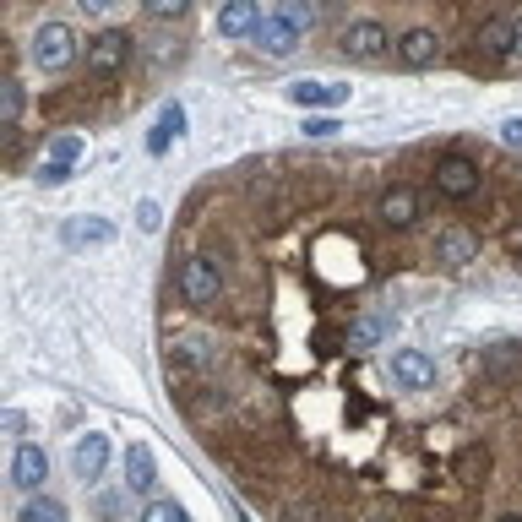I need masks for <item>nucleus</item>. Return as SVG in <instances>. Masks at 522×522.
Masks as SVG:
<instances>
[{
    "mask_svg": "<svg viewBox=\"0 0 522 522\" xmlns=\"http://www.w3.org/2000/svg\"><path fill=\"white\" fill-rule=\"evenodd\" d=\"M512 60H522V22H517V49H512Z\"/></svg>",
    "mask_w": 522,
    "mask_h": 522,
    "instance_id": "nucleus-34",
    "label": "nucleus"
},
{
    "mask_svg": "<svg viewBox=\"0 0 522 522\" xmlns=\"http://www.w3.org/2000/svg\"><path fill=\"white\" fill-rule=\"evenodd\" d=\"M392 381L397 387H430L435 381V359L425 348H397L392 354Z\"/></svg>",
    "mask_w": 522,
    "mask_h": 522,
    "instance_id": "nucleus-9",
    "label": "nucleus"
},
{
    "mask_svg": "<svg viewBox=\"0 0 522 522\" xmlns=\"http://www.w3.org/2000/svg\"><path fill=\"white\" fill-rule=\"evenodd\" d=\"M0 109H6V131H17V120H22V82L17 77L0 87Z\"/></svg>",
    "mask_w": 522,
    "mask_h": 522,
    "instance_id": "nucleus-23",
    "label": "nucleus"
},
{
    "mask_svg": "<svg viewBox=\"0 0 522 522\" xmlns=\"http://www.w3.org/2000/svg\"><path fill=\"white\" fill-rule=\"evenodd\" d=\"M71 55H77V39H71V28H66V22H44V28L33 33V60H39L44 71L66 66Z\"/></svg>",
    "mask_w": 522,
    "mask_h": 522,
    "instance_id": "nucleus-7",
    "label": "nucleus"
},
{
    "mask_svg": "<svg viewBox=\"0 0 522 522\" xmlns=\"http://www.w3.org/2000/svg\"><path fill=\"white\" fill-rule=\"evenodd\" d=\"M381 338H387V327H381V321H376V316H365V321H354V327H348V332H343V343H348V348H376Z\"/></svg>",
    "mask_w": 522,
    "mask_h": 522,
    "instance_id": "nucleus-20",
    "label": "nucleus"
},
{
    "mask_svg": "<svg viewBox=\"0 0 522 522\" xmlns=\"http://www.w3.org/2000/svg\"><path fill=\"white\" fill-rule=\"evenodd\" d=\"M202 370H207L202 343H169V381H196Z\"/></svg>",
    "mask_w": 522,
    "mask_h": 522,
    "instance_id": "nucleus-16",
    "label": "nucleus"
},
{
    "mask_svg": "<svg viewBox=\"0 0 522 522\" xmlns=\"http://www.w3.org/2000/svg\"><path fill=\"white\" fill-rule=\"evenodd\" d=\"M180 300L191 310H213L223 300V272L213 256H185L180 261Z\"/></svg>",
    "mask_w": 522,
    "mask_h": 522,
    "instance_id": "nucleus-1",
    "label": "nucleus"
},
{
    "mask_svg": "<svg viewBox=\"0 0 522 522\" xmlns=\"http://www.w3.org/2000/svg\"><path fill=\"white\" fill-rule=\"evenodd\" d=\"M435 261H446V267H468V261H479V240L468 229H441V234H435Z\"/></svg>",
    "mask_w": 522,
    "mask_h": 522,
    "instance_id": "nucleus-13",
    "label": "nucleus"
},
{
    "mask_svg": "<svg viewBox=\"0 0 522 522\" xmlns=\"http://www.w3.org/2000/svg\"><path fill=\"white\" fill-rule=\"evenodd\" d=\"M435 55H441V39H435L430 28H408L403 39H397V60H403L408 71H425V66H435Z\"/></svg>",
    "mask_w": 522,
    "mask_h": 522,
    "instance_id": "nucleus-11",
    "label": "nucleus"
},
{
    "mask_svg": "<svg viewBox=\"0 0 522 522\" xmlns=\"http://www.w3.org/2000/svg\"><path fill=\"white\" fill-rule=\"evenodd\" d=\"M484 468H490V452H484V446H463V452H457V463H452V474L463 479V484H479Z\"/></svg>",
    "mask_w": 522,
    "mask_h": 522,
    "instance_id": "nucleus-19",
    "label": "nucleus"
},
{
    "mask_svg": "<svg viewBox=\"0 0 522 522\" xmlns=\"http://www.w3.org/2000/svg\"><path fill=\"white\" fill-rule=\"evenodd\" d=\"M289 98L300 109H338L343 98H348V87H338V82H294Z\"/></svg>",
    "mask_w": 522,
    "mask_h": 522,
    "instance_id": "nucleus-15",
    "label": "nucleus"
},
{
    "mask_svg": "<svg viewBox=\"0 0 522 522\" xmlns=\"http://www.w3.org/2000/svg\"><path fill=\"white\" fill-rule=\"evenodd\" d=\"M71 245H104L109 240V223L104 218H82V223H71Z\"/></svg>",
    "mask_w": 522,
    "mask_h": 522,
    "instance_id": "nucleus-21",
    "label": "nucleus"
},
{
    "mask_svg": "<svg viewBox=\"0 0 522 522\" xmlns=\"http://www.w3.org/2000/svg\"><path fill=\"white\" fill-rule=\"evenodd\" d=\"M512 49H517V22H506V17L479 22V33H474V60L495 66V60H512Z\"/></svg>",
    "mask_w": 522,
    "mask_h": 522,
    "instance_id": "nucleus-5",
    "label": "nucleus"
},
{
    "mask_svg": "<svg viewBox=\"0 0 522 522\" xmlns=\"http://www.w3.org/2000/svg\"><path fill=\"white\" fill-rule=\"evenodd\" d=\"M77 6H82V11H109L115 0H77Z\"/></svg>",
    "mask_w": 522,
    "mask_h": 522,
    "instance_id": "nucleus-32",
    "label": "nucleus"
},
{
    "mask_svg": "<svg viewBox=\"0 0 522 522\" xmlns=\"http://www.w3.org/2000/svg\"><path fill=\"white\" fill-rule=\"evenodd\" d=\"M39 180L44 185H66L71 180V158H49V164L39 169Z\"/></svg>",
    "mask_w": 522,
    "mask_h": 522,
    "instance_id": "nucleus-27",
    "label": "nucleus"
},
{
    "mask_svg": "<svg viewBox=\"0 0 522 522\" xmlns=\"http://www.w3.org/2000/svg\"><path fill=\"white\" fill-rule=\"evenodd\" d=\"M512 256H522V229H512Z\"/></svg>",
    "mask_w": 522,
    "mask_h": 522,
    "instance_id": "nucleus-33",
    "label": "nucleus"
},
{
    "mask_svg": "<svg viewBox=\"0 0 522 522\" xmlns=\"http://www.w3.org/2000/svg\"><path fill=\"white\" fill-rule=\"evenodd\" d=\"M104 463H109V441L87 430L82 441H77V452H71V468H77V479H82V484H93L98 474H104Z\"/></svg>",
    "mask_w": 522,
    "mask_h": 522,
    "instance_id": "nucleus-14",
    "label": "nucleus"
},
{
    "mask_svg": "<svg viewBox=\"0 0 522 522\" xmlns=\"http://www.w3.org/2000/svg\"><path fill=\"white\" fill-rule=\"evenodd\" d=\"M126 60H131V33L109 28V33H98V39H87V77L109 82L126 71Z\"/></svg>",
    "mask_w": 522,
    "mask_h": 522,
    "instance_id": "nucleus-2",
    "label": "nucleus"
},
{
    "mask_svg": "<svg viewBox=\"0 0 522 522\" xmlns=\"http://www.w3.org/2000/svg\"><path fill=\"white\" fill-rule=\"evenodd\" d=\"M261 28V0H223L218 11V33L223 39H245V33Z\"/></svg>",
    "mask_w": 522,
    "mask_h": 522,
    "instance_id": "nucleus-12",
    "label": "nucleus"
},
{
    "mask_svg": "<svg viewBox=\"0 0 522 522\" xmlns=\"http://www.w3.org/2000/svg\"><path fill=\"white\" fill-rule=\"evenodd\" d=\"M142 522H185V512H180V506H174V501H147Z\"/></svg>",
    "mask_w": 522,
    "mask_h": 522,
    "instance_id": "nucleus-26",
    "label": "nucleus"
},
{
    "mask_svg": "<svg viewBox=\"0 0 522 522\" xmlns=\"http://www.w3.org/2000/svg\"><path fill=\"white\" fill-rule=\"evenodd\" d=\"M22 522H66V506L44 495V501H28V506H22Z\"/></svg>",
    "mask_w": 522,
    "mask_h": 522,
    "instance_id": "nucleus-22",
    "label": "nucleus"
},
{
    "mask_svg": "<svg viewBox=\"0 0 522 522\" xmlns=\"http://www.w3.org/2000/svg\"><path fill=\"white\" fill-rule=\"evenodd\" d=\"M180 131H185V109H180V104H169L164 115H158V126L147 131V153H164V147H169Z\"/></svg>",
    "mask_w": 522,
    "mask_h": 522,
    "instance_id": "nucleus-18",
    "label": "nucleus"
},
{
    "mask_svg": "<svg viewBox=\"0 0 522 522\" xmlns=\"http://www.w3.org/2000/svg\"><path fill=\"white\" fill-rule=\"evenodd\" d=\"M376 218L387 223V229H414V223L425 218V202H419V191H408V185H387L376 202Z\"/></svg>",
    "mask_w": 522,
    "mask_h": 522,
    "instance_id": "nucleus-4",
    "label": "nucleus"
},
{
    "mask_svg": "<svg viewBox=\"0 0 522 522\" xmlns=\"http://www.w3.org/2000/svg\"><path fill=\"white\" fill-rule=\"evenodd\" d=\"M44 479H49V457H44V446H17V457H11V484L17 490H44Z\"/></svg>",
    "mask_w": 522,
    "mask_h": 522,
    "instance_id": "nucleus-10",
    "label": "nucleus"
},
{
    "mask_svg": "<svg viewBox=\"0 0 522 522\" xmlns=\"http://www.w3.org/2000/svg\"><path fill=\"white\" fill-rule=\"evenodd\" d=\"M501 142H506V147H522V115L501 120Z\"/></svg>",
    "mask_w": 522,
    "mask_h": 522,
    "instance_id": "nucleus-28",
    "label": "nucleus"
},
{
    "mask_svg": "<svg viewBox=\"0 0 522 522\" xmlns=\"http://www.w3.org/2000/svg\"><path fill=\"white\" fill-rule=\"evenodd\" d=\"M517 359H522V354H517V348H512V343H495V348H490V354H484V370H495V376H506V370H512V365H517Z\"/></svg>",
    "mask_w": 522,
    "mask_h": 522,
    "instance_id": "nucleus-24",
    "label": "nucleus"
},
{
    "mask_svg": "<svg viewBox=\"0 0 522 522\" xmlns=\"http://www.w3.org/2000/svg\"><path fill=\"white\" fill-rule=\"evenodd\" d=\"M387 44H392V33L381 28V22H370V17L343 28V55L348 60H381V55H387Z\"/></svg>",
    "mask_w": 522,
    "mask_h": 522,
    "instance_id": "nucleus-6",
    "label": "nucleus"
},
{
    "mask_svg": "<svg viewBox=\"0 0 522 522\" xmlns=\"http://www.w3.org/2000/svg\"><path fill=\"white\" fill-rule=\"evenodd\" d=\"M126 484L136 495H153L158 474H153V452H147V446H131V452H126Z\"/></svg>",
    "mask_w": 522,
    "mask_h": 522,
    "instance_id": "nucleus-17",
    "label": "nucleus"
},
{
    "mask_svg": "<svg viewBox=\"0 0 522 522\" xmlns=\"http://www.w3.org/2000/svg\"><path fill=\"white\" fill-rule=\"evenodd\" d=\"M283 11H289V17H294V22H300V28H310V17H316V11H310V6H305V0H289V6H283Z\"/></svg>",
    "mask_w": 522,
    "mask_h": 522,
    "instance_id": "nucleus-31",
    "label": "nucleus"
},
{
    "mask_svg": "<svg viewBox=\"0 0 522 522\" xmlns=\"http://www.w3.org/2000/svg\"><path fill=\"white\" fill-rule=\"evenodd\" d=\"M136 223H142V229L153 234V229H158V223H164V218H158V207H153V202H142V207H136Z\"/></svg>",
    "mask_w": 522,
    "mask_h": 522,
    "instance_id": "nucleus-30",
    "label": "nucleus"
},
{
    "mask_svg": "<svg viewBox=\"0 0 522 522\" xmlns=\"http://www.w3.org/2000/svg\"><path fill=\"white\" fill-rule=\"evenodd\" d=\"M479 164L474 158H463V153H446V158H435V191L441 196H452V202H468V196H479Z\"/></svg>",
    "mask_w": 522,
    "mask_h": 522,
    "instance_id": "nucleus-3",
    "label": "nucleus"
},
{
    "mask_svg": "<svg viewBox=\"0 0 522 522\" xmlns=\"http://www.w3.org/2000/svg\"><path fill=\"white\" fill-rule=\"evenodd\" d=\"M300 22L289 17V11H278V17H261V28H256V44H261V55H272V60H283V55H294V44H300Z\"/></svg>",
    "mask_w": 522,
    "mask_h": 522,
    "instance_id": "nucleus-8",
    "label": "nucleus"
},
{
    "mask_svg": "<svg viewBox=\"0 0 522 522\" xmlns=\"http://www.w3.org/2000/svg\"><path fill=\"white\" fill-rule=\"evenodd\" d=\"M142 6H147V17L174 22V17H185V11H191V0H142Z\"/></svg>",
    "mask_w": 522,
    "mask_h": 522,
    "instance_id": "nucleus-25",
    "label": "nucleus"
},
{
    "mask_svg": "<svg viewBox=\"0 0 522 522\" xmlns=\"http://www.w3.org/2000/svg\"><path fill=\"white\" fill-rule=\"evenodd\" d=\"M49 153H55V158H77L82 142H77V136H55V147H49Z\"/></svg>",
    "mask_w": 522,
    "mask_h": 522,
    "instance_id": "nucleus-29",
    "label": "nucleus"
}]
</instances>
